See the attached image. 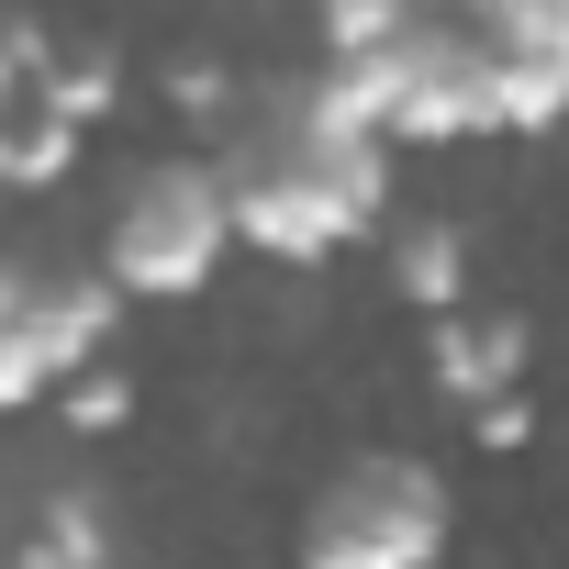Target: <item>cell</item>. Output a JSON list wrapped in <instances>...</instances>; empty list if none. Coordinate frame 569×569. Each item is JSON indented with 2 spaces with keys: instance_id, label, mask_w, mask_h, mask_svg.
I'll list each match as a JSON object with an SVG mask.
<instances>
[{
  "instance_id": "10",
  "label": "cell",
  "mask_w": 569,
  "mask_h": 569,
  "mask_svg": "<svg viewBox=\"0 0 569 569\" xmlns=\"http://www.w3.org/2000/svg\"><path fill=\"white\" fill-rule=\"evenodd\" d=\"M123 402H134L123 380H79V391H68V425H79V436H112V425H123Z\"/></svg>"
},
{
  "instance_id": "7",
  "label": "cell",
  "mask_w": 569,
  "mask_h": 569,
  "mask_svg": "<svg viewBox=\"0 0 569 569\" xmlns=\"http://www.w3.org/2000/svg\"><path fill=\"white\" fill-rule=\"evenodd\" d=\"M0 168H12V190H57V179L79 168V123L34 101V112L12 123V146H0Z\"/></svg>"
},
{
  "instance_id": "9",
  "label": "cell",
  "mask_w": 569,
  "mask_h": 569,
  "mask_svg": "<svg viewBox=\"0 0 569 569\" xmlns=\"http://www.w3.org/2000/svg\"><path fill=\"white\" fill-rule=\"evenodd\" d=\"M34 101H46V112H68V123L90 134V123L112 112V57H90V68H46V90H34Z\"/></svg>"
},
{
  "instance_id": "11",
  "label": "cell",
  "mask_w": 569,
  "mask_h": 569,
  "mask_svg": "<svg viewBox=\"0 0 569 569\" xmlns=\"http://www.w3.org/2000/svg\"><path fill=\"white\" fill-rule=\"evenodd\" d=\"M525 436H536L525 402H480V447H525Z\"/></svg>"
},
{
  "instance_id": "3",
  "label": "cell",
  "mask_w": 569,
  "mask_h": 569,
  "mask_svg": "<svg viewBox=\"0 0 569 569\" xmlns=\"http://www.w3.org/2000/svg\"><path fill=\"white\" fill-rule=\"evenodd\" d=\"M447 558V480L425 458H358L302 513V569H436Z\"/></svg>"
},
{
  "instance_id": "5",
  "label": "cell",
  "mask_w": 569,
  "mask_h": 569,
  "mask_svg": "<svg viewBox=\"0 0 569 569\" xmlns=\"http://www.w3.org/2000/svg\"><path fill=\"white\" fill-rule=\"evenodd\" d=\"M525 358H536V336L513 325V313H447V325H425V369H436V391L447 402H513V380H525Z\"/></svg>"
},
{
  "instance_id": "8",
  "label": "cell",
  "mask_w": 569,
  "mask_h": 569,
  "mask_svg": "<svg viewBox=\"0 0 569 569\" xmlns=\"http://www.w3.org/2000/svg\"><path fill=\"white\" fill-rule=\"evenodd\" d=\"M12 569H112V547H101V525H90V502H46L34 513V536H23V558Z\"/></svg>"
},
{
  "instance_id": "2",
  "label": "cell",
  "mask_w": 569,
  "mask_h": 569,
  "mask_svg": "<svg viewBox=\"0 0 569 569\" xmlns=\"http://www.w3.org/2000/svg\"><path fill=\"white\" fill-rule=\"evenodd\" d=\"M223 246H246L234 234V179H212L201 157H157L123 190L112 234H101V279L123 302H190V291H212Z\"/></svg>"
},
{
  "instance_id": "6",
  "label": "cell",
  "mask_w": 569,
  "mask_h": 569,
  "mask_svg": "<svg viewBox=\"0 0 569 569\" xmlns=\"http://www.w3.org/2000/svg\"><path fill=\"white\" fill-rule=\"evenodd\" d=\"M391 291H402L425 325H447V313L469 302V246H458L447 223H413V234L391 246Z\"/></svg>"
},
{
  "instance_id": "4",
  "label": "cell",
  "mask_w": 569,
  "mask_h": 569,
  "mask_svg": "<svg viewBox=\"0 0 569 569\" xmlns=\"http://www.w3.org/2000/svg\"><path fill=\"white\" fill-rule=\"evenodd\" d=\"M123 325V291L112 279H34L12 268V291H0V402L34 413L57 380H79Z\"/></svg>"
},
{
  "instance_id": "1",
  "label": "cell",
  "mask_w": 569,
  "mask_h": 569,
  "mask_svg": "<svg viewBox=\"0 0 569 569\" xmlns=\"http://www.w3.org/2000/svg\"><path fill=\"white\" fill-rule=\"evenodd\" d=\"M380 212H391V134H313L302 112H291V146L246 157L234 179V234L279 268H325Z\"/></svg>"
}]
</instances>
